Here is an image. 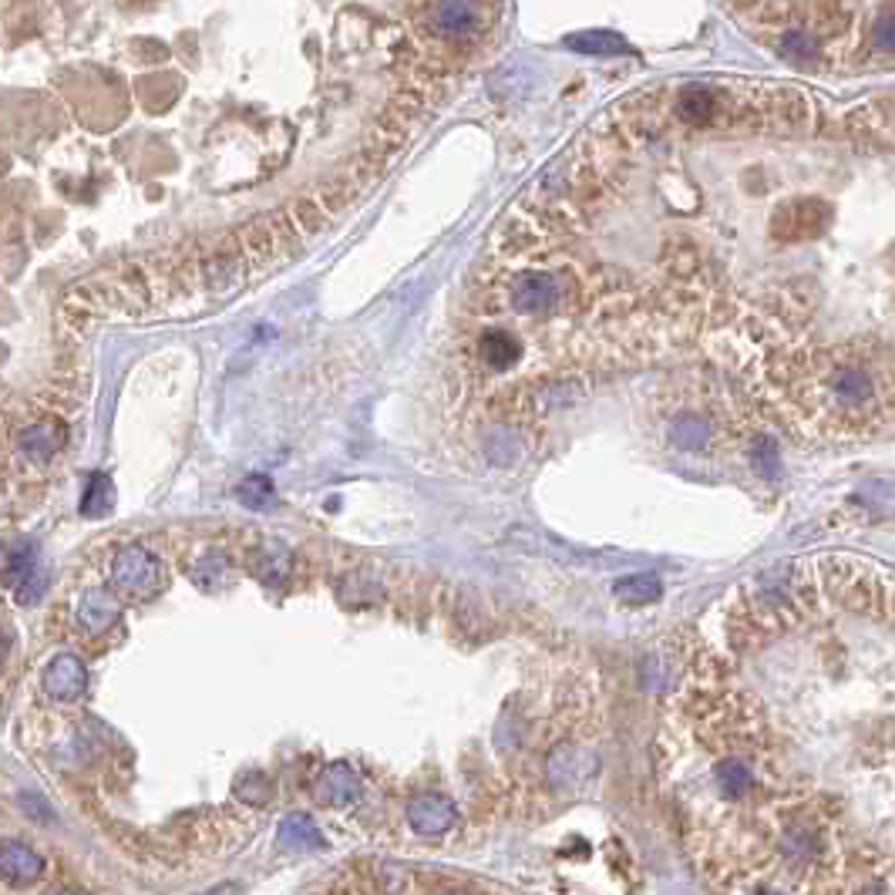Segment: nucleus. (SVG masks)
I'll list each match as a JSON object with an SVG mask.
<instances>
[{
  "mask_svg": "<svg viewBox=\"0 0 895 895\" xmlns=\"http://www.w3.org/2000/svg\"><path fill=\"white\" fill-rule=\"evenodd\" d=\"M745 34L808 75L892 65V0H724Z\"/></svg>",
  "mask_w": 895,
  "mask_h": 895,
  "instance_id": "obj_2",
  "label": "nucleus"
},
{
  "mask_svg": "<svg viewBox=\"0 0 895 895\" xmlns=\"http://www.w3.org/2000/svg\"><path fill=\"white\" fill-rule=\"evenodd\" d=\"M44 694L55 697V701H78L85 694V683H88V670L81 663V657L75 653H61L55 657L47 667H44Z\"/></svg>",
  "mask_w": 895,
  "mask_h": 895,
  "instance_id": "obj_5",
  "label": "nucleus"
},
{
  "mask_svg": "<svg viewBox=\"0 0 895 895\" xmlns=\"http://www.w3.org/2000/svg\"><path fill=\"white\" fill-rule=\"evenodd\" d=\"M34 569H37V549H34L31 542H21L18 549H11V559H8V572H11V575L18 579V583H21L24 575H31Z\"/></svg>",
  "mask_w": 895,
  "mask_h": 895,
  "instance_id": "obj_13",
  "label": "nucleus"
},
{
  "mask_svg": "<svg viewBox=\"0 0 895 895\" xmlns=\"http://www.w3.org/2000/svg\"><path fill=\"white\" fill-rule=\"evenodd\" d=\"M758 391L798 435L859 445L892 425V354L875 340L781 350L764 360Z\"/></svg>",
  "mask_w": 895,
  "mask_h": 895,
  "instance_id": "obj_1",
  "label": "nucleus"
},
{
  "mask_svg": "<svg viewBox=\"0 0 895 895\" xmlns=\"http://www.w3.org/2000/svg\"><path fill=\"white\" fill-rule=\"evenodd\" d=\"M119 616H122L119 596H112L109 590H88L78 600L75 626L81 637H104L119 623Z\"/></svg>",
  "mask_w": 895,
  "mask_h": 895,
  "instance_id": "obj_4",
  "label": "nucleus"
},
{
  "mask_svg": "<svg viewBox=\"0 0 895 895\" xmlns=\"http://www.w3.org/2000/svg\"><path fill=\"white\" fill-rule=\"evenodd\" d=\"M21 805H24L27 812H34V815H37V821H51V818H55V812H51V808H47V805H44L37 795H24V798H21Z\"/></svg>",
  "mask_w": 895,
  "mask_h": 895,
  "instance_id": "obj_15",
  "label": "nucleus"
},
{
  "mask_svg": "<svg viewBox=\"0 0 895 895\" xmlns=\"http://www.w3.org/2000/svg\"><path fill=\"white\" fill-rule=\"evenodd\" d=\"M115 505V485L112 479L104 476V471H94V476L88 479L85 485V495H81V515L85 518H101V515H109Z\"/></svg>",
  "mask_w": 895,
  "mask_h": 895,
  "instance_id": "obj_10",
  "label": "nucleus"
},
{
  "mask_svg": "<svg viewBox=\"0 0 895 895\" xmlns=\"http://www.w3.org/2000/svg\"><path fill=\"white\" fill-rule=\"evenodd\" d=\"M502 233H508V236H529V233H512V230H502ZM533 239H552V236H533Z\"/></svg>",
  "mask_w": 895,
  "mask_h": 895,
  "instance_id": "obj_16",
  "label": "nucleus"
},
{
  "mask_svg": "<svg viewBox=\"0 0 895 895\" xmlns=\"http://www.w3.org/2000/svg\"><path fill=\"white\" fill-rule=\"evenodd\" d=\"M407 818H411V828H414L417 835L435 838V835H441V831L451 828L455 808H451V802L441 798V795H425V798H417V802L411 805Z\"/></svg>",
  "mask_w": 895,
  "mask_h": 895,
  "instance_id": "obj_8",
  "label": "nucleus"
},
{
  "mask_svg": "<svg viewBox=\"0 0 895 895\" xmlns=\"http://www.w3.org/2000/svg\"><path fill=\"white\" fill-rule=\"evenodd\" d=\"M280 841H283V846H290V849H297V846H306V841H321V835H317V828H313L303 815H290L280 825Z\"/></svg>",
  "mask_w": 895,
  "mask_h": 895,
  "instance_id": "obj_12",
  "label": "nucleus"
},
{
  "mask_svg": "<svg viewBox=\"0 0 895 895\" xmlns=\"http://www.w3.org/2000/svg\"><path fill=\"white\" fill-rule=\"evenodd\" d=\"M360 777L347 768V764H327L317 781H313V798L321 805H347V802H357L360 798Z\"/></svg>",
  "mask_w": 895,
  "mask_h": 895,
  "instance_id": "obj_6",
  "label": "nucleus"
},
{
  "mask_svg": "<svg viewBox=\"0 0 895 895\" xmlns=\"http://www.w3.org/2000/svg\"><path fill=\"white\" fill-rule=\"evenodd\" d=\"M44 586H47L44 569H34L31 575H24L21 583H18V600H21V603H37V600L44 596Z\"/></svg>",
  "mask_w": 895,
  "mask_h": 895,
  "instance_id": "obj_14",
  "label": "nucleus"
},
{
  "mask_svg": "<svg viewBox=\"0 0 895 895\" xmlns=\"http://www.w3.org/2000/svg\"><path fill=\"white\" fill-rule=\"evenodd\" d=\"M112 590L128 603H148L166 590V562L145 546H125L112 559Z\"/></svg>",
  "mask_w": 895,
  "mask_h": 895,
  "instance_id": "obj_3",
  "label": "nucleus"
},
{
  "mask_svg": "<svg viewBox=\"0 0 895 895\" xmlns=\"http://www.w3.org/2000/svg\"><path fill=\"white\" fill-rule=\"evenodd\" d=\"M616 596L629 606H647V603H657L660 600V579L653 572H644V575H634V579H623L616 583Z\"/></svg>",
  "mask_w": 895,
  "mask_h": 895,
  "instance_id": "obj_11",
  "label": "nucleus"
},
{
  "mask_svg": "<svg viewBox=\"0 0 895 895\" xmlns=\"http://www.w3.org/2000/svg\"><path fill=\"white\" fill-rule=\"evenodd\" d=\"M65 445V428L58 421H37V425L24 428L18 435V448L31 458V461H51L58 455V448Z\"/></svg>",
  "mask_w": 895,
  "mask_h": 895,
  "instance_id": "obj_9",
  "label": "nucleus"
},
{
  "mask_svg": "<svg viewBox=\"0 0 895 895\" xmlns=\"http://www.w3.org/2000/svg\"><path fill=\"white\" fill-rule=\"evenodd\" d=\"M41 872H44V859L31 846H24V841H4V846H0V879L24 885L41 879Z\"/></svg>",
  "mask_w": 895,
  "mask_h": 895,
  "instance_id": "obj_7",
  "label": "nucleus"
}]
</instances>
